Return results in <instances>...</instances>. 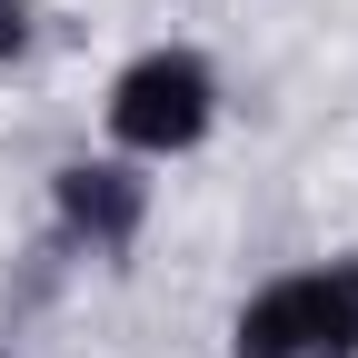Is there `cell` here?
I'll use <instances>...</instances> for the list:
<instances>
[{
	"label": "cell",
	"instance_id": "obj_1",
	"mask_svg": "<svg viewBox=\"0 0 358 358\" xmlns=\"http://www.w3.org/2000/svg\"><path fill=\"white\" fill-rule=\"evenodd\" d=\"M229 358H358V259L289 268L239 308Z\"/></svg>",
	"mask_w": 358,
	"mask_h": 358
},
{
	"label": "cell",
	"instance_id": "obj_2",
	"mask_svg": "<svg viewBox=\"0 0 358 358\" xmlns=\"http://www.w3.org/2000/svg\"><path fill=\"white\" fill-rule=\"evenodd\" d=\"M209 120H219V70L199 50H140V60L110 80V140L140 150V159L199 150Z\"/></svg>",
	"mask_w": 358,
	"mask_h": 358
},
{
	"label": "cell",
	"instance_id": "obj_4",
	"mask_svg": "<svg viewBox=\"0 0 358 358\" xmlns=\"http://www.w3.org/2000/svg\"><path fill=\"white\" fill-rule=\"evenodd\" d=\"M30 50V10H20V0H0V70H10Z\"/></svg>",
	"mask_w": 358,
	"mask_h": 358
},
{
	"label": "cell",
	"instance_id": "obj_3",
	"mask_svg": "<svg viewBox=\"0 0 358 358\" xmlns=\"http://www.w3.org/2000/svg\"><path fill=\"white\" fill-rule=\"evenodd\" d=\"M50 209L80 249H129L150 219V179L120 159H70V169H50Z\"/></svg>",
	"mask_w": 358,
	"mask_h": 358
}]
</instances>
